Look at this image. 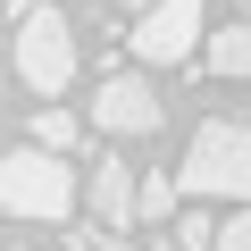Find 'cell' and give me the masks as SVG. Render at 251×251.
<instances>
[{
    "mask_svg": "<svg viewBox=\"0 0 251 251\" xmlns=\"http://www.w3.org/2000/svg\"><path fill=\"white\" fill-rule=\"evenodd\" d=\"M0 201H9V218H17V226H67V218H75V201H84V176H75L59 151L17 143V151H9V168H0Z\"/></svg>",
    "mask_w": 251,
    "mask_h": 251,
    "instance_id": "1",
    "label": "cell"
},
{
    "mask_svg": "<svg viewBox=\"0 0 251 251\" xmlns=\"http://www.w3.org/2000/svg\"><path fill=\"white\" fill-rule=\"evenodd\" d=\"M176 184H184V201H234V209H251V126L209 117L193 134V151H184V168H176Z\"/></svg>",
    "mask_w": 251,
    "mask_h": 251,
    "instance_id": "2",
    "label": "cell"
},
{
    "mask_svg": "<svg viewBox=\"0 0 251 251\" xmlns=\"http://www.w3.org/2000/svg\"><path fill=\"white\" fill-rule=\"evenodd\" d=\"M9 59H17V84H25L34 100H50V109H59V92L75 84V67H84L75 25H67L59 9H25L17 34H9Z\"/></svg>",
    "mask_w": 251,
    "mask_h": 251,
    "instance_id": "3",
    "label": "cell"
},
{
    "mask_svg": "<svg viewBox=\"0 0 251 251\" xmlns=\"http://www.w3.org/2000/svg\"><path fill=\"white\" fill-rule=\"evenodd\" d=\"M126 50L143 67H184L193 50H209V0H159L151 17H134Z\"/></svg>",
    "mask_w": 251,
    "mask_h": 251,
    "instance_id": "4",
    "label": "cell"
},
{
    "mask_svg": "<svg viewBox=\"0 0 251 251\" xmlns=\"http://www.w3.org/2000/svg\"><path fill=\"white\" fill-rule=\"evenodd\" d=\"M92 126H100L109 143H143V134L168 126V100H159L151 75H109V84L92 92Z\"/></svg>",
    "mask_w": 251,
    "mask_h": 251,
    "instance_id": "5",
    "label": "cell"
},
{
    "mask_svg": "<svg viewBox=\"0 0 251 251\" xmlns=\"http://www.w3.org/2000/svg\"><path fill=\"white\" fill-rule=\"evenodd\" d=\"M84 209H92V226H143V168H126V159H92V176H84Z\"/></svg>",
    "mask_w": 251,
    "mask_h": 251,
    "instance_id": "6",
    "label": "cell"
},
{
    "mask_svg": "<svg viewBox=\"0 0 251 251\" xmlns=\"http://www.w3.org/2000/svg\"><path fill=\"white\" fill-rule=\"evenodd\" d=\"M201 59H209V75H234V84H243V75H251V17H243V25H218Z\"/></svg>",
    "mask_w": 251,
    "mask_h": 251,
    "instance_id": "7",
    "label": "cell"
},
{
    "mask_svg": "<svg viewBox=\"0 0 251 251\" xmlns=\"http://www.w3.org/2000/svg\"><path fill=\"white\" fill-rule=\"evenodd\" d=\"M25 143H34V151H59V159H67V151L84 143V126H75L67 109H34V117H25Z\"/></svg>",
    "mask_w": 251,
    "mask_h": 251,
    "instance_id": "8",
    "label": "cell"
},
{
    "mask_svg": "<svg viewBox=\"0 0 251 251\" xmlns=\"http://www.w3.org/2000/svg\"><path fill=\"white\" fill-rule=\"evenodd\" d=\"M176 193H184L176 168H143V226H168L176 218Z\"/></svg>",
    "mask_w": 251,
    "mask_h": 251,
    "instance_id": "9",
    "label": "cell"
},
{
    "mask_svg": "<svg viewBox=\"0 0 251 251\" xmlns=\"http://www.w3.org/2000/svg\"><path fill=\"white\" fill-rule=\"evenodd\" d=\"M218 234H226V226H218L209 209H184V218H176V251H218Z\"/></svg>",
    "mask_w": 251,
    "mask_h": 251,
    "instance_id": "10",
    "label": "cell"
},
{
    "mask_svg": "<svg viewBox=\"0 0 251 251\" xmlns=\"http://www.w3.org/2000/svg\"><path fill=\"white\" fill-rule=\"evenodd\" d=\"M75 251H143V243H126L117 226H84V234H75Z\"/></svg>",
    "mask_w": 251,
    "mask_h": 251,
    "instance_id": "11",
    "label": "cell"
},
{
    "mask_svg": "<svg viewBox=\"0 0 251 251\" xmlns=\"http://www.w3.org/2000/svg\"><path fill=\"white\" fill-rule=\"evenodd\" d=\"M218 251H251V209H234V218H226V234H218Z\"/></svg>",
    "mask_w": 251,
    "mask_h": 251,
    "instance_id": "12",
    "label": "cell"
},
{
    "mask_svg": "<svg viewBox=\"0 0 251 251\" xmlns=\"http://www.w3.org/2000/svg\"><path fill=\"white\" fill-rule=\"evenodd\" d=\"M100 9H126V17H151L159 0H100Z\"/></svg>",
    "mask_w": 251,
    "mask_h": 251,
    "instance_id": "13",
    "label": "cell"
},
{
    "mask_svg": "<svg viewBox=\"0 0 251 251\" xmlns=\"http://www.w3.org/2000/svg\"><path fill=\"white\" fill-rule=\"evenodd\" d=\"M17 251H25V243H17Z\"/></svg>",
    "mask_w": 251,
    "mask_h": 251,
    "instance_id": "14",
    "label": "cell"
}]
</instances>
